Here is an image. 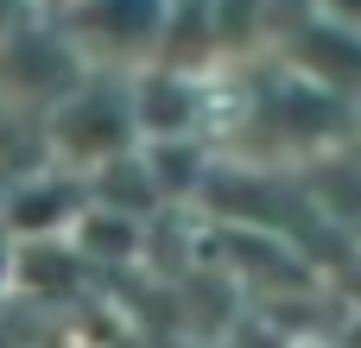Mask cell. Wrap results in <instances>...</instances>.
<instances>
[{
	"label": "cell",
	"mask_w": 361,
	"mask_h": 348,
	"mask_svg": "<svg viewBox=\"0 0 361 348\" xmlns=\"http://www.w3.org/2000/svg\"><path fill=\"white\" fill-rule=\"evenodd\" d=\"M127 108H133V127L178 139V133H190V120H197V89H190L178 70H152V76H140V82L127 89Z\"/></svg>",
	"instance_id": "2"
},
{
	"label": "cell",
	"mask_w": 361,
	"mask_h": 348,
	"mask_svg": "<svg viewBox=\"0 0 361 348\" xmlns=\"http://www.w3.org/2000/svg\"><path fill=\"white\" fill-rule=\"evenodd\" d=\"M165 0H82V38H114L121 51L127 44H152L165 38Z\"/></svg>",
	"instance_id": "3"
},
{
	"label": "cell",
	"mask_w": 361,
	"mask_h": 348,
	"mask_svg": "<svg viewBox=\"0 0 361 348\" xmlns=\"http://www.w3.org/2000/svg\"><path fill=\"white\" fill-rule=\"evenodd\" d=\"M0 266H6V260H0Z\"/></svg>",
	"instance_id": "4"
},
{
	"label": "cell",
	"mask_w": 361,
	"mask_h": 348,
	"mask_svg": "<svg viewBox=\"0 0 361 348\" xmlns=\"http://www.w3.org/2000/svg\"><path fill=\"white\" fill-rule=\"evenodd\" d=\"M133 133V108L127 95L114 101V89H76L63 108H57V146L76 152V159H114Z\"/></svg>",
	"instance_id": "1"
}]
</instances>
